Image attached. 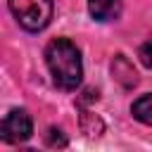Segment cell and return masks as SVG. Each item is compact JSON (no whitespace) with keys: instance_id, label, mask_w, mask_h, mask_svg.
<instances>
[{"instance_id":"277c9868","label":"cell","mask_w":152,"mask_h":152,"mask_svg":"<svg viewBox=\"0 0 152 152\" xmlns=\"http://www.w3.org/2000/svg\"><path fill=\"white\" fill-rule=\"evenodd\" d=\"M88 10L97 21H112L121 14V0H88Z\"/></svg>"},{"instance_id":"5b68a950","label":"cell","mask_w":152,"mask_h":152,"mask_svg":"<svg viewBox=\"0 0 152 152\" xmlns=\"http://www.w3.org/2000/svg\"><path fill=\"white\" fill-rule=\"evenodd\" d=\"M131 112H133V116H135L140 124L152 126V95H140V97L133 102Z\"/></svg>"},{"instance_id":"3957f363","label":"cell","mask_w":152,"mask_h":152,"mask_svg":"<svg viewBox=\"0 0 152 152\" xmlns=\"http://www.w3.org/2000/svg\"><path fill=\"white\" fill-rule=\"evenodd\" d=\"M31 133H33V121L26 109H12L2 119L0 135L5 142H24L31 138Z\"/></svg>"},{"instance_id":"6da1fadb","label":"cell","mask_w":152,"mask_h":152,"mask_svg":"<svg viewBox=\"0 0 152 152\" xmlns=\"http://www.w3.org/2000/svg\"><path fill=\"white\" fill-rule=\"evenodd\" d=\"M45 62L57 88L76 90L83 78V62L78 48L69 38H55L45 48Z\"/></svg>"},{"instance_id":"8992f818","label":"cell","mask_w":152,"mask_h":152,"mask_svg":"<svg viewBox=\"0 0 152 152\" xmlns=\"http://www.w3.org/2000/svg\"><path fill=\"white\" fill-rule=\"evenodd\" d=\"M138 57H140V62H142L145 66H150V69H152V40H147V43H142V45H140Z\"/></svg>"},{"instance_id":"7a4b0ae2","label":"cell","mask_w":152,"mask_h":152,"mask_svg":"<svg viewBox=\"0 0 152 152\" xmlns=\"http://www.w3.org/2000/svg\"><path fill=\"white\" fill-rule=\"evenodd\" d=\"M10 12L26 31H43L52 19V0H10Z\"/></svg>"}]
</instances>
